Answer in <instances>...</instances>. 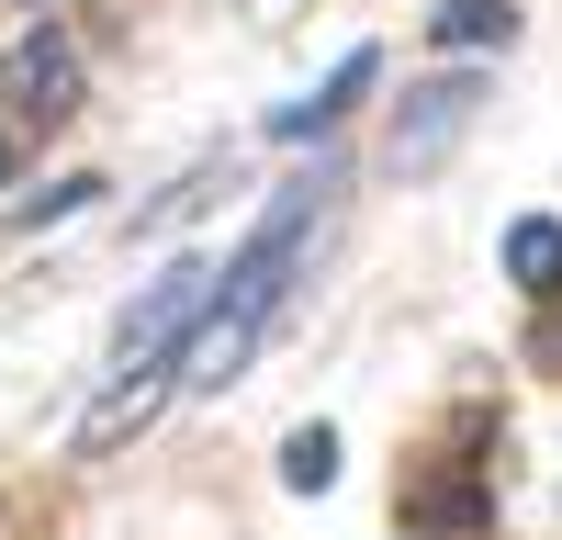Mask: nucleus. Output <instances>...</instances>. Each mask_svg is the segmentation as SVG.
Listing matches in <instances>:
<instances>
[{"mask_svg": "<svg viewBox=\"0 0 562 540\" xmlns=\"http://www.w3.org/2000/svg\"><path fill=\"white\" fill-rule=\"evenodd\" d=\"M304 225H315V192H281V203L248 225V248L214 270V304H203L192 327H180V349H169L180 394H225V383L248 372L270 304H281V282H293V259H304Z\"/></svg>", "mask_w": 562, "mask_h": 540, "instance_id": "obj_1", "label": "nucleus"}, {"mask_svg": "<svg viewBox=\"0 0 562 540\" xmlns=\"http://www.w3.org/2000/svg\"><path fill=\"white\" fill-rule=\"evenodd\" d=\"M214 304V259H169L147 293L124 304V327H113V372H135V360H169L180 349V327Z\"/></svg>", "mask_w": 562, "mask_h": 540, "instance_id": "obj_2", "label": "nucleus"}, {"mask_svg": "<svg viewBox=\"0 0 562 540\" xmlns=\"http://www.w3.org/2000/svg\"><path fill=\"white\" fill-rule=\"evenodd\" d=\"M473 113H484V68H439V79L394 113V147H383V158H394L405 180L439 169V147H461V135H473Z\"/></svg>", "mask_w": 562, "mask_h": 540, "instance_id": "obj_3", "label": "nucleus"}, {"mask_svg": "<svg viewBox=\"0 0 562 540\" xmlns=\"http://www.w3.org/2000/svg\"><path fill=\"white\" fill-rule=\"evenodd\" d=\"M12 124H68L79 113V90H90V68H79V34L68 23H34L23 45H12Z\"/></svg>", "mask_w": 562, "mask_h": 540, "instance_id": "obj_4", "label": "nucleus"}, {"mask_svg": "<svg viewBox=\"0 0 562 540\" xmlns=\"http://www.w3.org/2000/svg\"><path fill=\"white\" fill-rule=\"evenodd\" d=\"M169 394H180V372H169V360H135V372H113V394L79 417V462H113V450L147 428V417H169Z\"/></svg>", "mask_w": 562, "mask_h": 540, "instance_id": "obj_5", "label": "nucleus"}, {"mask_svg": "<svg viewBox=\"0 0 562 540\" xmlns=\"http://www.w3.org/2000/svg\"><path fill=\"white\" fill-rule=\"evenodd\" d=\"M371 90H383V45H349V57L326 68V90H304L293 113H270V135H281V147H315V135H326V124H349Z\"/></svg>", "mask_w": 562, "mask_h": 540, "instance_id": "obj_6", "label": "nucleus"}, {"mask_svg": "<svg viewBox=\"0 0 562 540\" xmlns=\"http://www.w3.org/2000/svg\"><path fill=\"white\" fill-rule=\"evenodd\" d=\"M495 259H506V282H518V293H562V214H518Z\"/></svg>", "mask_w": 562, "mask_h": 540, "instance_id": "obj_7", "label": "nucleus"}, {"mask_svg": "<svg viewBox=\"0 0 562 540\" xmlns=\"http://www.w3.org/2000/svg\"><path fill=\"white\" fill-rule=\"evenodd\" d=\"M428 34H439V45H506V34H518V12H506V0H439Z\"/></svg>", "mask_w": 562, "mask_h": 540, "instance_id": "obj_8", "label": "nucleus"}, {"mask_svg": "<svg viewBox=\"0 0 562 540\" xmlns=\"http://www.w3.org/2000/svg\"><path fill=\"white\" fill-rule=\"evenodd\" d=\"M281 484H293V495L338 484V428H293V439H281Z\"/></svg>", "mask_w": 562, "mask_h": 540, "instance_id": "obj_9", "label": "nucleus"}, {"mask_svg": "<svg viewBox=\"0 0 562 540\" xmlns=\"http://www.w3.org/2000/svg\"><path fill=\"white\" fill-rule=\"evenodd\" d=\"M79 203H90V169H68V180H57V192H45V203H34V225H57V214H79Z\"/></svg>", "mask_w": 562, "mask_h": 540, "instance_id": "obj_10", "label": "nucleus"}, {"mask_svg": "<svg viewBox=\"0 0 562 540\" xmlns=\"http://www.w3.org/2000/svg\"><path fill=\"white\" fill-rule=\"evenodd\" d=\"M0 192H12V113H0Z\"/></svg>", "mask_w": 562, "mask_h": 540, "instance_id": "obj_11", "label": "nucleus"}, {"mask_svg": "<svg viewBox=\"0 0 562 540\" xmlns=\"http://www.w3.org/2000/svg\"><path fill=\"white\" fill-rule=\"evenodd\" d=\"M551 360H562V338H551Z\"/></svg>", "mask_w": 562, "mask_h": 540, "instance_id": "obj_12", "label": "nucleus"}]
</instances>
